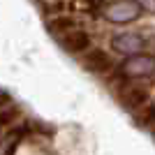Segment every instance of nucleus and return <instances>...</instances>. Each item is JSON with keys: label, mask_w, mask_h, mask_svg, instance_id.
Instances as JSON below:
<instances>
[{"label": "nucleus", "mask_w": 155, "mask_h": 155, "mask_svg": "<svg viewBox=\"0 0 155 155\" xmlns=\"http://www.w3.org/2000/svg\"><path fill=\"white\" fill-rule=\"evenodd\" d=\"M93 0H74V9H81V12H91L93 9Z\"/></svg>", "instance_id": "7"}, {"label": "nucleus", "mask_w": 155, "mask_h": 155, "mask_svg": "<svg viewBox=\"0 0 155 155\" xmlns=\"http://www.w3.org/2000/svg\"><path fill=\"white\" fill-rule=\"evenodd\" d=\"M118 72L125 79H146L155 74V56L148 53H137V56H127L120 63Z\"/></svg>", "instance_id": "2"}, {"label": "nucleus", "mask_w": 155, "mask_h": 155, "mask_svg": "<svg viewBox=\"0 0 155 155\" xmlns=\"http://www.w3.org/2000/svg\"><path fill=\"white\" fill-rule=\"evenodd\" d=\"M143 7L139 0H111L102 7V16L104 21L109 23H116V26H125V23H132L141 16Z\"/></svg>", "instance_id": "1"}, {"label": "nucleus", "mask_w": 155, "mask_h": 155, "mask_svg": "<svg viewBox=\"0 0 155 155\" xmlns=\"http://www.w3.org/2000/svg\"><path fill=\"white\" fill-rule=\"evenodd\" d=\"M111 46H114V51L116 53H123V56H137V53L143 51V42L141 35H137V32H118L114 35L111 39Z\"/></svg>", "instance_id": "3"}, {"label": "nucleus", "mask_w": 155, "mask_h": 155, "mask_svg": "<svg viewBox=\"0 0 155 155\" xmlns=\"http://www.w3.org/2000/svg\"><path fill=\"white\" fill-rule=\"evenodd\" d=\"M0 139H2V134H0Z\"/></svg>", "instance_id": "10"}, {"label": "nucleus", "mask_w": 155, "mask_h": 155, "mask_svg": "<svg viewBox=\"0 0 155 155\" xmlns=\"http://www.w3.org/2000/svg\"><path fill=\"white\" fill-rule=\"evenodd\" d=\"M7 102H9V95H7V93H2V91H0V107H5Z\"/></svg>", "instance_id": "9"}, {"label": "nucleus", "mask_w": 155, "mask_h": 155, "mask_svg": "<svg viewBox=\"0 0 155 155\" xmlns=\"http://www.w3.org/2000/svg\"><path fill=\"white\" fill-rule=\"evenodd\" d=\"M143 116H146V118H143V123H146V125H155V107H150Z\"/></svg>", "instance_id": "8"}, {"label": "nucleus", "mask_w": 155, "mask_h": 155, "mask_svg": "<svg viewBox=\"0 0 155 155\" xmlns=\"http://www.w3.org/2000/svg\"><path fill=\"white\" fill-rule=\"evenodd\" d=\"M146 97H148V93L143 91V88H125L123 91V102L127 104V107H132V109L141 107V104L146 102Z\"/></svg>", "instance_id": "6"}, {"label": "nucleus", "mask_w": 155, "mask_h": 155, "mask_svg": "<svg viewBox=\"0 0 155 155\" xmlns=\"http://www.w3.org/2000/svg\"><path fill=\"white\" fill-rule=\"evenodd\" d=\"M60 44H63L67 51L79 53V51H86V49H88L91 37H88V32H84V30H70V32H65V35H60Z\"/></svg>", "instance_id": "4"}, {"label": "nucleus", "mask_w": 155, "mask_h": 155, "mask_svg": "<svg viewBox=\"0 0 155 155\" xmlns=\"http://www.w3.org/2000/svg\"><path fill=\"white\" fill-rule=\"evenodd\" d=\"M86 67L91 72H95V74H104V72L111 70V60L104 51H93V53H88V58H86Z\"/></svg>", "instance_id": "5"}]
</instances>
